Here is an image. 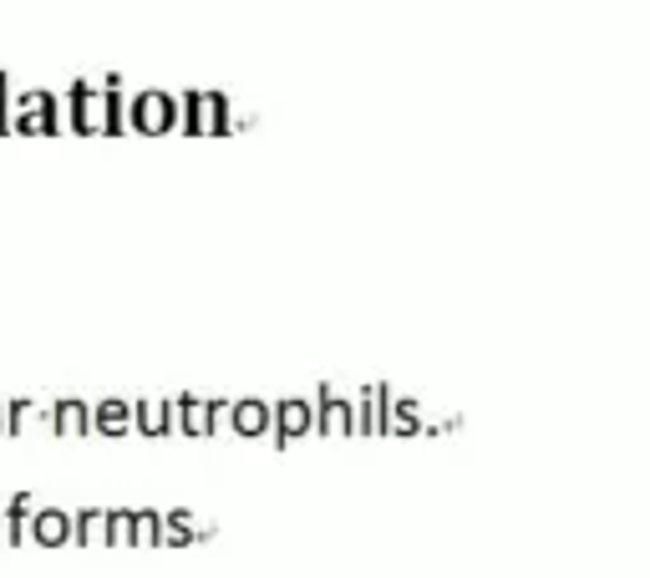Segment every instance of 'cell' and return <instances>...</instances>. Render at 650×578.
Wrapping results in <instances>:
<instances>
[{"label":"cell","mask_w":650,"mask_h":578,"mask_svg":"<svg viewBox=\"0 0 650 578\" xmlns=\"http://www.w3.org/2000/svg\"><path fill=\"white\" fill-rule=\"evenodd\" d=\"M386 401H392L386 381H372L366 391H361V401H356V436H386Z\"/></svg>","instance_id":"9c48e42d"},{"label":"cell","mask_w":650,"mask_h":578,"mask_svg":"<svg viewBox=\"0 0 650 578\" xmlns=\"http://www.w3.org/2000/svg\"><path fill=\"white\" fill-rule=\"evenodd\" d=\"M310 432H316V407L306 396H285V401L269 407V442L275 447H290V442H300Z\"/></svg>","instance_id":"277c9868"},{"label":"cell","mask_w":650,"mask_h":578,"mask_svg":"<svg viewBox=\"0 0 650 578\" xmlns=\"http://www.w3.org/2000/svg\"><path fill=\"white\" fill-rule=\"evenodd\" d=\"M102 543L107 548H133V508H107L102 513Z\"/></svg>","instance_id":"ac0fdd59"},{"label":"cell","mask_w":650,"mask_h":578,"mask_svg":"<svg viewBox=\"0 0 650 578\" xmlns=\"http://www.w3.org/2000/svg\"><path fill=\"white\" fill-rule=\"evenodd\" d=\"M36 508H41V502L31 498V492H15V498L5 502V518H11V523H26V518L36 513Z\"/></svg>","instance_id":"44dd1931"},{"label":"cell","mask_w":650,"mask_h":578,"mask_svg":"<svg viewBox=\"0 0 650 578\" xmlns=\"http://www.w3.org/2000/svg\"><path fill=\"white\" fill-rule=\"evenodd\" d=\"M203 538H213V527L209 523L199 527L188 508H173V513L163 518V538L158 543H168V548H194V543H203Z\"/></svg>","instance_id":"8fae6325"},{"label":"cell","mask_w":650,"mask_h":578,"mask_svg":"<svg viewBox=\"0 0 650 578\" xmlns=\"http://www.w3.org/2000/svg\"><path fill=\"white\" fill-rule=\"evenodd\" d=\"M229 411V401H199V396H178L173 401V426L188 436H209L219 426V416Z\"/></svg>","instance_id":"52a82bcc"},{"label":"cell","mask_w":650,"mask_h":578,"mask_svg":"<svg viewBox=\"0 0 650 578\" xmlns=\"http://www.w3.org/2000/svg\"><path fill=\"white\" fill-rule=\"evenodd\" d=\"M92 432L97 436H128L133 432V401H97L92 407Z\"/></svg>","instance_id":"4fadbf2b"},{"label":"cell","mask_w":650,"mask_h":578,"mask_svg":"<svg viewBox=\"0 0 650 578\" xmlns=\"http://www.w3.org/2000/svg\"><path fill=\"white\" fill-rule=\"evenodd\" d=\"M52 432L56 436H92V407L77 396H62L52 407Z\"/></svg>","instance_id":"30bf717a"},{"label":"cell","mask_w":650,"mask_h":578,"mask_svg":"<svg viewBox=\"0 0 650 578\" xmlns=\"http://www.w3.org/2000/svg\"><path fill=\"white\" fill-rule=\"evenodd\" d=\"M224 416L240 436H269V407L265 401H229Z\"/></svg>","instance_id":"5bb4252c"},{"label":"cell","mask_w":650,"mask_h":578,"mask_svg":"<svg viewBox=\"0 0 650 578\" xmlns=\"http://www.w3.org/2000/svg\"><path fill=\"white\" fill-rule=\"evenodd\" d=\"M36 426L52 432V407H36V401H11V407H5V432L11 436H26V432H36Z\"/></svg>","instance_id":"9a60e30c"},{"label":"cell","mask_w":650,"mask_h":578,"mask_svg":"<svg viewBox=\"0 0 650 578\" xmlns=\"http://www.w3.org/2000/svg\"><path fill=\"white\" fill-rule=\"evenodd\" d=\"M128 127L143 132V137H168L178 127V97L173 92H158V87H147L128 102Z\"/></svg>","instance_id":"7a4b0ae2"},{"label":"cell","mask_w":650,"mask_h":578,"mask_svg":"<svg viewBox=\"0 0 650 578\" xmlns=\"http://www.w3.org/2000/svg\"><path fill=\"white\" fill-rule=\"evenodd\" d=\"M133 432H143V436H168V432H178V426H173V401H158V396H147V401H133Z\"/></svg>","instance_id":"7c38bea8"},{"label":"cell","mask_w":650,"mask_h":578,"mask_svg":"<svg viewBox=\"0 0 650 578\" xmlns=\"http://www.w3.org/2000/svg\"><path fill=\"white\" fill-rule=\"evenodd\" d=\"M158 538H163L158 508H133V548H158Z\"/></svg>","instance_id":"d6986e66"},{"label":"cell","mask_w":650,"mask_h":578,"mask_svg":"<svg viewBox=\"0 0 650 578\" xmlns=\"http://www.w3.org/2000/svg\"><path fill=\"white\" fill-rule=\"evenodd\" d=\"M386 432L397 436H427V421H422V407L417 401H386Z\"/></svg>","instance_id":"2e32d148"},{"label":"cell","mask_w":650,"mask_h":578,"mask_svg":"<svg viewBox=\"0 0 650 578\" xmlns=\"http://www.w3.org/2000/svg\"><path fill=\"white\" fill-rule=\"evenodd\" d=\"M11 132H21V137H56L62 132V97L52 92L11 97Z\"/></svg>","instance_id":"6da1fadb"},{"label":"cell","mask_w":650,"mask_h":578,"mask_svg":"<svg viewBox=\"0 0 650 578\" xmlns=\"http://www.w3.org/2000/svg\"><path fill=\"white\" fill-rule=\"evenodd\" d=\"M26 543H41V548L71 543V513H62V508H36V513L26 518Z\"/></svg>","instance_id":"ba28073f"},{"label":"cell","mask_w":650,"mask_h":578,"mask_svg":"<svg viewBox=\"0 0 650 578\" xmlns=\"http://www.w3.org/2000/svg\"><path fill=\"white\" fill-rule=\"evenodd\" d=\"M0 432H5V407H0Z\"/></svg>","instance_id":"7402d4cb"},{"label":"cell","mask_w":650,"mask_h":578,"mask_svg":"<svg viewBox=\"0 0 650 578\" xmlns=\"http://www.w3.org/2000/svg\"><path fill=\"white\" fill-rule=\"evenodd\" d=\"M316 407V432L320 436H356V407L345 401V396H335L331 386H320V396L310 401Z\"/></svg>","instance_id":"8992f818"},{"label":"cell","mask_w":650,"mask_h":578,"mask_svg":"<svg viewBox=\"0 0 650 578\" xmlns=\"http://www.w3.org/2000/svg\"><path fill=\"white\" fill-rule=\"evenodd\" d=\"M178 118L194 137H229V97L224 92H184Z\"/></svg>","instance_id":"3957f363"},{"label":"cell","mask_w":650,"mask_h":578,"mask_svg":"<svg viewBox=\"0 0 650 578\" xmlns=\"http://www.w3.org/2000/svg\"><path fill=\"white\" fill-rule=\"evenodd\" d=\"M71 543H102V508L71 513Z\"/></svg>","instance_id":"ffe728a7"},{"label":"cell","mask_w":650,"mask_h":578,"mask_svg":"<svg viewBox=\"0 0 650 578\" xmlns=\"http://www.w3.org/2000/svg\"><path fill=\"white\" fill-rule=\"evenodd\" d=\"M128 127V107H122V77H107L102 81V132L107 137H122Z\"/></svg>","instance_id":"e0dca14e"},{"label":"cell","mask_w":650,"mask_h":578,"mask_svg":"<svg viewBox=\"0 0 650 578\" xmlns=\"http://www.w3.org/2000/svg\"><path fill=\"white\" fill-rule=\"evenodd\" d=\"M62 102H67V127L77 132V137L102 132V92H97L92 81H71Z\"/></svg>","instance_id":"5b68a950"}]
</instances>
